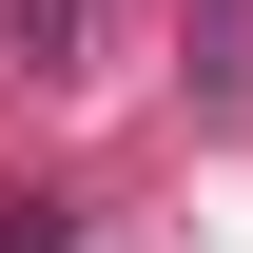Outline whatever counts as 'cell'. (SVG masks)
Masks as SVG:
<instances>
[{"instance_id": "1", "label": "cell", "mask_w": 253, "mask_h": 253, "mask_svg": "<svg viewBox=\"0 0 253 253\" xmlns=\"http://www.w3.org/2000/svg\"><path fill=\"white\" fill-rule=\"evenodd\" d=\"M0 59L20 78H97V0H0Z\"/></svg>"}]
</instances>
